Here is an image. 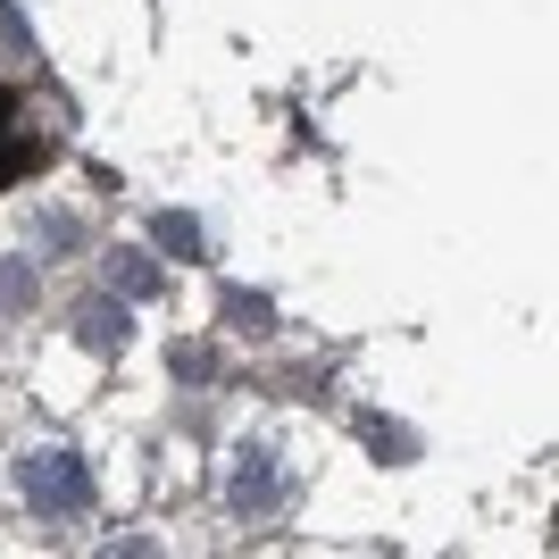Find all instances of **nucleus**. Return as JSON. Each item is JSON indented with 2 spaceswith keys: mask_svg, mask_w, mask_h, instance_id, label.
<instances>
[{
  "mask_svg": "<svg viewBox=\"0 0 559 559\" xmlns=\"http://www.w3.org/2000/svg\"><path fill=\"white\" fill-rule=\"evenodd\" d=\"M151 234H159V251H185V259L201 251V226H192L185 210H167V217H159V226H151Z\"/></svg>",
  "mask_w": 559,
  "mask_h": 559,
  "instance_id": "nucleus-4",
  "label": "nucleus"
},
{
  "mask_svg": "<svg viewBox=\"0 0 559 559\" xmlns=\"http://www.w3.org/2000/svg\"><path fill=\"white\" fill-rule=\"evenodd\" d=\"M0 301L25 309V301H34V276H25V267H0Z\"/></svg>",
  "mask_w": 559,
  "mask_h": 559,
  "instance_id": "nucleus-7",
  "label": "nucleus"
},
{
  "mask_svg": "<svg viewBox=\"0 0 559 559\" xmlns=\"http://www.w3.org/2000/svg\"><path fill=\"white\" fill-rule=\"evenodd\" d=\"M25 167V142L9 134V93H0V185H9V176H17Z\"/></svg>",
  "mask_w": 559,
  "mask_h": 559,
  "instance_id": "nucleus-5",
  "label": "nucleus"
},
{
  "mask_svg": "<svg viewBox=\"0 0 559 559\" xmlns=\"http://www.w3.org/2000/svg\"><path fill=\"white\" fill-rule=\"evenodd\" d=\"M267 485H276V467H267V451H242V467H234V510H251V501H267Z\"/></svg>",
  "mask_w": 559,
  "mask_h": 559,
  "instance_id": "nucleus-3",
  "label": "nucleus"
},
{
  "mask_svg": "<svg viewBox=\"0 0 559 559\" xmlns=\"http://www.w3.org/2000/svg\"><path fill=\"white\" fill-rule=\"evenodd\" d=\"M109 284L126 293V301H151V293H159V267H151V251H117V259H109Z\"/></svg>",
  "mask_w": 559,
  "mask_h": 559,
  "instance_id": "nucleus-2",
  "label": "nucleus"
},
{
  "mask_svg": "<svg viewBox=\"0 0 559 559\" xmlns=\"http://www.w3.org/2000/svg\"><path fill=\"white\" fill-rule=\"evenodd\" d=\"M117 334H126V326H117V309H84V343H93V350H109Z\"/></svg>",
  "mask_w": 559,
  "mask_h": 559,
  "instance_id": "nucleus-6",
  "label": "nucleus"
},
{
  "mask_svg": "<svg viewBox=\"0 0 559 559\" xmlns=\"http://www.w3.org/2000/svg\"><path fill=\"white\" fill-rule=\"evenodd\" d=\"M17 485H25V501H34L43 518H68V510L93 501V476H84L75 451H25V460H17Z\"/></svg>",
  "mask_w": 559,
  "mask_h": 559,
  "instance_id": "nucleus-1",
  "label": "nucleus"
}]
</instances>
